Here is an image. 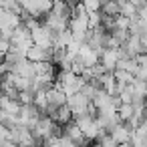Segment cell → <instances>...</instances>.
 <instances>
[{"label": "cell", "mask_w": 147, "mask_h": 147, "mask_svg": "<svg viewBox=\"0 0 147 147\" xmlns=\"http://www.w3.org/2000/svg\"><path fill=\"white\" fill-rule=\"evenodd\" d=\"M117 6H119V14L121 16H125V18H129V20H135L137 18V4L135 2H117Z\"/></svg>", "instance_id": "cell-11"}, {"label": "cell", "mask_w": 147, "mask_h": 147, "mask_svg": "<svg viewBox=\"0 0 147 147\" xmlns=\"http://www.w3.org/2000/svg\"><path fill=\"white\" fill-rule=\"evenodd\" d=\"M53 32L40 22L32 32H30V38H32V45L34 47H38V49H42V51H53Z\"/></svg>", "instance_id": "cell-4"}, {"label": "cell", "mask_w": 147, "mask_h": 147, "mask_svg": "<svg viewBox=\"0 0 147 147\" xmlns=\"http://www.w3.org/2000/svg\"><path fill=\"white\" fill-rule=\"evenodd\" d=\"M101 14L107 16V18H115V16L119 14L117 2H103V4H101Z\"/></svg>", "instance_id": "cell-14"}, {"label": "cell", "mask_w": 147, "mask_h": 147, "mask_svg": "<svg viewBox=\"0 0 147 147\" xmlns=\"http://www.w3.org/2000/svg\"><path fill=\"white\" fill-rule=\"evenodd\" d=\"M137 69H139V65L135 63V59H127V57L119 59V63H117V67H115V71H127V73H131L133 77H135Z\"/></svg>", "instance_id": "cell-12"}, {"label": "cell", "mask_w": 147, "mask_h": 147, "mask_svg": "<svg viewBox=\"0 0 147 147\" xmlns=\"http://www.w3.org/2000/svg\"><path fill=\"white\" fill-rule=\"evenodd\" d=\"M22 24V18L14 12L0 10V30H14L16 26Z\"/></svg>", "instance_id": "cell-9"}, {"label": "cell", "mask_w": 147, "mask_h": 147, "mask_svg": "<svg viewBox=\"0 0 147 147\" xmlns=\"http://www.w3.org/2000/svg\"><path fill=\"white\" fill-rule=\"evenodd\" d=\"M133 133H135V131H133L127 123H117L107 135L111 137V141H113L115 145H125V143H131Z\"/></svg>", "instance_id": "cell-5"}, {"label": "cell", "mask_w": 147, "mask_h": 147, "mask_svg": "<svg viewBox=\"0 0 147 147\" xmlns=\"http://www.w3.org/2000/svg\"><path fill=\"white\" fill-rule=\"evenodd\" d=\"M113 30H125V32H129V26H131V20L129 18H125V16H121V14H117L115 18H113Z\"/></svg>", "instance_id": "cell-16"}, {"label": "cell", "mask_w": 147, "mask_h": 147, "mask_svg": "<svg viewBox=\"0 0 147 147\" xmlns=\"http://www.w3.org/2000/svg\"><path fill=\"white\" fill-rule=\"evenodd\" d=\"M2 81H4V77H2V75H0V85H2Z\"/></svg>", "instance_id": "cell-19"}, {"label": "cell", "mask_w": 147, "mask_h": 147, "mask_svg": "<svg viewBox=\"0 0 147 147\" xmlns=\"http://www.w3.org/2000/svg\"><path fill=\"white\" fill-rule=\"evenodd\" d=\"M59 129H61V127H57V125H55V121H53L51 117L42 115V117H40V119H38L34 125H32L30 133H32L34 141H47V139H51L53 135L61 133Z\"/></svg>", "instance_id": "cell-2"}, {"label": "cell", "mask_w": 147, "mask_h": 147, "mask_svg": "<svg viewBox=\"0 0 147 147\" xmlns=\"http://www.w3.org/2000/svg\"><path fill=\"white\" fill-rule=\"evenodd\" d=\"M97 85H99V89H101V91H105L107 95L117 97V81H115L113 73H105V75L97 81Z\"/></svg>", "instance_id": "cell-10"}, {"label": "cell", "mask_w": 147, "mask_h": 147, "mask_svg": "<svg viewBox=\"0 0 147 147\" xmlns=\"http://www.w3.org/2000/svg\"><path fill=\"white\" fill-rule=\"evenodd\" d=\"M32 91H22V93H18L16 95V101L20 103V105H32Z\"/></svg>", "instance_id": "cell-18"}, {"label": "cell", "mask_w": 147, "mask_h": 147, "mask_svg": "<svg viewBox=\"0 0 147 147\" xmlns=\"http://www.w3.org/2000/svg\"><path fill=\"white\" fill-rule=\"evenodd\" d=\"M113 77H115L117 85H121V87H129L135 81V77L131 73H127V71H113Z\"/></svg>", "instance_id": "cell-13"}, {"label": "cell", "mask_w": 147, "mask_h": 147, "mask_svg": "<svg viewBox=\"0 0 147 147\" xmlns=\"http://www.w3.org/2000/svg\"><path fill=\"white\" fill-rule=\"evenodd\" d=\"M117 117L121 123H127L131 117H133V105H119L117 109Z\"/></svg>", "instance_id": "cell-15"}, {"label": "cell", "mask_w": 147, "mask_h": 147, "mask_svg": "<svg viewBox=\"0 0 147 147\" xmlns=\"http://www.w3.org/2000/svg\"><path fill=\"white\" fill-rule=\"evenodd\" d=\"M51 8H53V2H47V0H38V2H20V10H22L20 18H22V20H24V18H34V20H38L40 16L49 14Z\"/></svg>", "instance_id": "cell-3"}, {"label": "cell", "mask_w": 147, "mask_h": 147, "mask_svg": "<svg viewBox=\"0 0 147 147\" xmlns=\"http://www.w3.org/2000/svg\"><path fill=\"white\" fill-rule=\"evenodd\" d=\"M77 59L83 63V67H85V69H91V67L99 65V53H97L95 49H91L87 42L81 47V51H79V57H77Z\"/></svg>", "instance_id": "cell-8"}, {"label": "cell", "mask_w": 147, "mask_h": 147, "mask_svg": "<svg viewBox=\"0 0 147 147\" xmlns=\"http://www.w3.org/2000/svg\"><path fill=\"white\" fill-rule=\"evenodd\" d=\"M73 123L81 129V133H83V137H85L87 141H99L101 137L107 135V133L97 125L95 115H83V117H77V119H73Z\"/></svg>", "instance_id": "cell-1"}, {"label": "cell", "mask_w": 147, "mask_h": 147, "mask_svg": "<svg viewBox=\"0 0 147 147\" xmlns=\"http://www.w3.org/2000/svg\"><path fill=\"white\" fill-rule=\"evenodd\" d=\"M51 59H53V51H42V49H38L34 45L24 53V61H28L32 65H36V63H51Z\"/></svg>", "instance_id": "cell-7"}, {"label": "cell", "mask_w": 147, "mask_h": 147, "mask_svg": "<svg viewBox=\"0 0 147 147\" xmlns=\"http://www.w3.org/2000/svg\"><path fill=\"white\" fill-rule=\"evenodd\" d=\"M119 59H121L119 49H103V53H101V57H99V65H101L107 73H113L115 67H117V63H119Z\"/></svg>", "instance_id": "cell-6"}, {"label": "cell", "mask_w": 147, "mask_h": 147, "mask_svg": "<svg viewBox=\"0 0 147 147\" xmlns=\"http://www.w3.org/2000/svg\"><path fill=\"white\" fill-rule=\"evenodd\" d=\"M81 4H83V10L87 14H95V12H101V4L103 2H97V0H85V2H81Z\"/></svg>", "instance_id": "cell-17"}, {"label": "cell", "mask_w": 147, "mask_h": 147, "mask_svg": "<svg viewBox=\"0 0 147 147\" xmlns=\"http://www.w3.org/2000/svg\"><path fill=\"white\" fill-rule=\"evenodd\" d=\"M143 6H145V8H147V2H143Z\"/></svg>", "instance_id": "cell-20"}]
</instances>
